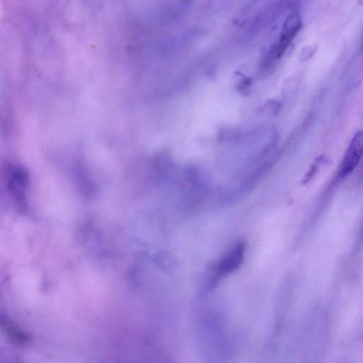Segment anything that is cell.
I'll return each mask as SVG.
<instances>
[{
    "label": "cell",
    "instance_id": "6da1fadb",
    "mask_svg": "<svg viewBox=\"0 0 363 363\" xmlns=\"http://www.w3.org/2000/svg\"><path fill=\"white\" fill-rule=\"evenodd\" d=\"M8 188L11 195L18 203H23L30 183L28 170L23 165L11 164L6 167Z\"/></svg>",
    "mask_w": 363,
    "mask_h": 363
},
{
    "label": "cell",
    "instance_id": "7a4b0ae2",
    "mask_svg": "<svg viewBox=\"0 0 363 363\" xmlns=\"http://www.w3.org/2000/svg\"><path fill=\"white\" fill-rule=\"evenodd\" d=\"M302 26V20L298 13H293L288 16L286 20L284 29L279 39L276 44L272 55L276 59H280L298 32L300 31Z\"/></svg>",
    "mask_w": 363,
    "mask_h": 363
},
{
    "label": "cell",
    "instance_id": "3957f363",
    "mask_svg": "<svg viewBox=\"0 0 363 363\" xmlns=\"http://www.w3.org/2000/svg\"><path fill=\"white\" fill-rule=\"evenodd\" d=\"M362 152L363 135L362 132H358L352 139L343 160L340 171L341 177H347L355 169L362 158Z\"/></svg>",
    "mask_w": 363,
    "mask_h": 363
},
{
    "label": "cell",
    "instance_id": "277c9868",
    "mask_svg": "<svg viewBox=\"0 0 363 363\" xmlns=\"http://www.w3.org/2000/svg\"><path fill=\"white\" fill-rule=\"evenodd\" d=\"M245 254V245L238 243L225 256L220 263L218 272L224 276L236 270L242 264Z\"/></svg>",
    "mask_w": 363,
    "mask_h": 363
},
{
    "label": "cell",
    "instance_id": "5b68a950",
    "mask_svg": "<svg viewBox=\"0 0 363 363\" xmlns=\"http://www.w3.org/2000/svg\"><path fill=\"white\" fill-rule=\"evenodd\" d=\"M0 327L6 331L11 340L17 345L23 346L30 341V338L27 334L19 330L9 321L1 317H0Z\"/></svg>",
    "mask_w": 363,
    "mask_h": 363
},
{
    "label": "cell",
    "instance_id": "8992f818",
    "mask_svg": "<svg viewBox=\"0 0 363 363\" xmlns=\"http://www.w3.org/2000/svg\"><path fill=\"white\" fill-rule=\"evenodd\" d=\"M170 157L167 153H161L155 159V166L160 172H166L170 168Z\"/></svg>",
    "mask_w": 363,
    "mask_h": 363
},
{
    "label": "cell",
    "instance_id": "52a82bcc",
    "mask_svg": "<svg viewBox=\"0 0 363 363\" xmlns=\"http://www.w3.org/2000/svg\"><path fill=\"white\" fill-rule=\"evenodd\" d=\"M305 49H307V53L302 52V58H305V60H307L308 58H310L312 57V56H313V53L316 51V47L314 49H313V47L310 46V47H307Z\"/></svg>",
    "mask_w": 363,
    "mask_h": 363
},
{
    "label": "cell",
    "instance_id": "ba28073f",
    "mask_svg": "<svg viewBox=\"0 0 363 363\" xmlns=\"http://www.w3.org/2000/svg\"><path fill=\"white\" fill-rule=\"evenodd\" d=\"M184 1H188V0H184Z\"/></svg>",
    "mask_w": 363,
    "mask_h": 363
}]
</instances>
